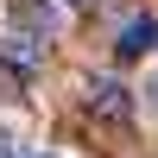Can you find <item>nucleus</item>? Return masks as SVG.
I'll use <instances>...</instances> for the list:
<instances>
[{
    "label": "nucleus",
    "mask_w": 158,
    "mask_h": 158,
    "mask_svg": "<svg viewBox=\"0 0 158 158\" xmlns=\"http://www.w3.org/2000/svg\"><path fill=\"white\" fill-rule=\"evenodd\" d=\"M70 6H82V0H70Z\"/></svg>",
    "instance_id": "obj_4"
},
{
    "label": "nucleus",
    "mask_w": 158,
    "mask_h": 158,
    "mask_svg": "<svg viewBox=\"0 0 158 158\" xmlns=\"http://www.w3.org/2000/svg\"><path fill=\"white\" fill-rule=\"evenodd\" d=\"M152 44H158V25L139 13V19H127V25H120V44H114V51H120V57H146Z\"/></svg>",
    "instance_id": "obj_1"
},
{
    "label": "nucleus",
    "mask_w": 158,
    "mask_h": 158,
    "mask_svg": "<svg viewBox=\"0 0 158 158\" xmlns=\"http://www.w3.org/2000/svg\"><path fill=\"white\" fill-rule=\"evenodd\" d=\"M89 108H95V114H127L133 101H127L120 82H95V89H89Z\"/></svg>",
    "instance_id": "obj_3"
},
{
    "label": "nucleus",
    "mask_w": 158,
    "mask_h": 158,
    "mask_svg": "<svg viewBox=\"0 0 158 158\" xmlns=\"http://www.w3.org/2000/svg\"><path fill=\"white\" fill-rule=\"evenodd\" d=\"M0 57H6L13 70H19V76H32V70H38V44H32V38H25V32H13L6 44H0Z\"/></svg>",
    "instance_id": "obj_2"
}]
</instances>
